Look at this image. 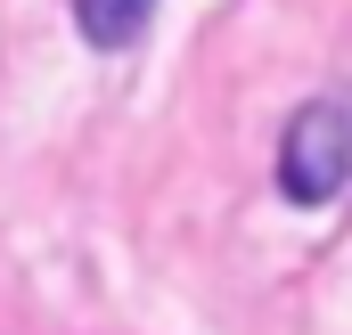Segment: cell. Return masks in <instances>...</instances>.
<instances>
[{"instance_id": "1", "label": "cell", "mask_w": 352, "mask_h": 335, "mask_svg": "<svg viewBox=\"0 0 352 335\" xmlns=\"http://www.w3.org/2000/svg\"><path fill=\"white\" fill-rule=\"evenodd\" d=\"M344 180H352V106L344 98H303L278 131V196L328 205Z\"/></svg>"}, {"instance_id": "2", "label": "cell", "mask_w": 352, "mask_h": 335, "mask_svg": "<svg viewBox=\"0 0 352 335\" xmlns=\"http://www.w3.org/2000/svg\"><path fill=\"white\" fill-rule=\"evenodd\" d=\"M148 16H156V0H74V33L90 49H131L148 33Z\"/></svg>"}]
</instances>
